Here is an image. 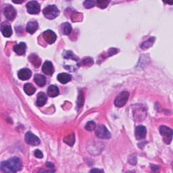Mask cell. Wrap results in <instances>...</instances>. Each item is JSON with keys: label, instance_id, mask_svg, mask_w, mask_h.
Here are the masks:
<instances>
[{"label": "cell", "instance_id": "cell-19", "mask_svg": "<svg viewBox=\"0 0 173 173\" xmlns=\"http://www.w3.org/2000/svg\"><path fill=\"white\" fill-rule=\"evenodd\" d=\"M2 33L5 37H10L12 34V30L11 26L8 25H2L1 28Z\"/></svg>", "mask_w": 173, "mask_h": 173}, {"label": "cell", "instance_id": "cell-18", "mask_svg": "<svg viewBox=\"0 0 173 173\" xmlns=\"http://www.w3.org/2000/svg\"><path fill=\"white\" fill-rule=\"evenodd\" d=\"M47 95L51 98H54L59 95V89L56 85H50L47 89Z\"/></svg>", "mask_w": 173, "mask_h": 173}, {"label": "cell", "instance_id": "cell-17", "mask_svg": "<svg viewBox=\"0 0 173 173\" xmlns=\"http://www.w3.org/2000/svg\"><path fill=\"white\" fill-rule=\"evenodd\" d=\"M34 80L36 84L39 86H43L46 83V78L43 75L39 74H36L34 77Z\"/></svg>", "mask_w": 173, "mask_h": 173}, {"label": "cell", "instance_id": "cell-25", "mask_svg": "<svg viewBox=\"0 0 173 173\" xmlns=\"http://www.w3.org/2000/svg\"><path fill=\"white\" fill-rule=\"evenodd\" d=\"M110 3L109 1H98L96 2L97 5L98 7H99L100 8H106L107 6L108 5V3Z\"/></svg>", "mask_w": 173, "mask_h": 173}, {"label": "cell", "instance_id": "cell-12", "mask_svg": "<svg viewBox=\"0 0 173 173\" xmlns=\"http://www.w3.org/2000/svg\"><path fill=\"white\" fill-rule=\"evenodd\" d=\"M42 71L46 74L47 75H51L53 74L54 72V68L53 66V64L50 61L45 62L42 66Z\"/></svg>", "mask_w": 173, "mask_h": 173}, {"label": "cell", "instance_id": "cell-21", "mask_svg": "<svg viewBox=\"0 0 173 173\" xmlns=\"http://www.w3.org/2000/svg\"><path fill=\"white\" fill-rule=\"evenodd\" d=\"M24 91L27 95H32L36 91V89L32 84L26 83L24 86Z\"/></svg>", "mask_w": 173, "mask_h": 173}, {"label": "cell", "instance_id": "cell-2", "mask_svg": "<svg viewBox=\"0 0 173 173\" xmlns=\"http://www.w3.org/2000/svg\"><path fill=\"white\" fill-rule=\"evenodd\" d=\"M43 14L46 18L52 20L56 18L59 15L60 11H59V10L58 9L56 6L50 5V6H47L46 8H45L43 9Z\"/></svg>", "mask_w": 173, "mask_h": 173}, {"label": "cell", "instance_id": "cell-8", "mask_svg": "<svg viewBox=\"0 0 173 173\" xmlns=\"http://www.w3.org/2000/svg\"><path fill=\"white\" fill-rule=\"evenodd\" d=\"M25 141L28 144L33 145V146L38 145L40 143V139L31 132L26 133L25 135Z\"/></svg>", "mask_w": 173, "mask_h": 173}, {"label": "cell", "instance_id": "cell-24", "mask_svg": "<svg viewBox=\"0 0 173 173\" xmlns=\"http://www.w3.org/2000/svg\"><path fill=\"white\" fill-rule=\"evenodd\" d=\"M96 127H97L96 124L95 123V122H93V121H89V122L86 123L85 125V129L89 131L95 130L96 129Z\"/></svg>", "mask_w": 173, "mask_h": 173}, {"label": "cell", "instance_id": "cell-13", "mask_svg": "<svg viewBox=\"0 0 173 173\" xmlns=\"http://www.w3.org/2000/svg\"><path fill=\"white\" fill-rule=\"evenodd\" d=\"M39 27V25L36 21H30L27 23L26 29V31L30 34H33L37 31Z\"/></svg>", "mask_w": 173, "mask_h": 173}, {"label": "cell", "instance_id": "cell-29", "mask_svg": "<svg viewBox=\"0 0 173 173\" xmlns=\"http://www.w3.org/2000/svg\"><path fill=\"white\" fill-rule=\"evenodd\" d=\"M34 155H35V157H37L38 158H42L43 156L42 152L39 150H36L35 151H34Z\"/></svg>", "mask_w": 173, "mask_h": 173}, {"label": "cell", "instance_id": "cell-22", "mask_svg": "<svg viewBox=\"0 0 173 173\" xmlns=\"http://www.w3.org/2000/svg\"><path fill=\"white\" fill-rule=\"evenodd\" d=\"M61 28H62V33H63L64 34H66V35H68V34H69L72 32V26L68 22H65L64 24H62L61 26Z\"/></svg>", "mask_w": 173, "mask_h": 173}, {"label": "cell", "instance_id": "cell-10", "mask_svg": "<svg viewBox=\"0 0 173 173\" xmlns=\"http://www.w3.org/2000/svg\"><path fill=\"white\" fill-rule=\"evenodd\" d=\"M135 134V137L137 139L141 140L144 139V138H145V137H146V135H147L146 128L141 125L137 127Z\"/></svg>", "mask_w": 173, "mask_h": 173}, {"label": "cell", "instance_id": "cell-26", "mask_svg": "<svg viewBox=\"0 0 173 173\" xmlns=\"http://www.w3.org/2000/svg\"><path fill=\"white\" fill-rule=\"evenodd\" d=\"M83 102H84V96L82 93H81V94L80 93V95H78V101H77V106L78 108H81L83 105Z\"/></svg>", "mask_w": 173, "mask_h": 173}, {"label": "cell", "instance_id": "cell-9", "mask_svg": "<svg viewBox=\"0 0 173 173\" xmlns=\"http://www.w3.org/2000/svg\"><path fill=\"white\" fill-rule=\"evenodd\" d=\"M3 13H4V15L6 16V18L9 20H13L16 16V10L13 6L10 5H8L6 7Z\"/></svg>", "mask_w": 173, "mask_h": 173}, {"label": "cell", "instance_id": "cell-20", "mask_svg": "<svg viewBox=\"0 0 173 173\" xmlns=\"http://www.w3.org/2000/svg\"><path fill=\"white\" fill-rule=\"evenodd\" d=\"M29 61L31 62V64H33L34 67L38 68L40 66L41 61L39 56H37L36 54H31L29 57Z\"/></svg>", "mask_w": 173, "mask_h": 173}, {"label": "cell", "instance_id": "cell-23", "mask_svg": "<svg viewBox=\"0 0 173 173\" xmlns=\"http://www.w3.org/2000/svg\"><path fill=\"white\" fill-rule=\"evenodd\" d=\"M154 41H155L154 37L150 38V39H149L147 41H145V42H143L142 44H141V48L143 50H145V49H147V48H149V47H150L152 45H153Z\"/></svg>", "mask_w": 173, "mask_h": 173}, {"label": "cell", "instance_id": "cell-5", "mask_svg": "<svg viewBox=\"0 0 173 173\" xmlns=\"http://www.w3.org/2000/svg\"><path fill=\"white\" fill-rule=\"evenodd\" d=\"M96 136L100 139H108L111 137V134L104 125H99L95 129Z\"/></svg>", "mask_w": 173, "mask_h": 173}, {"label": "cell", "instance_id": "cell-11", "mask_svg": "<svg viewBox=\"0 0 173 173\" xmlns=\"http://www.w3.org/2000/svg\"><path fill=\"white\" fill-rule=\"evenodd\" d=\"M31 74H32V72L28 68H24L21 69V70H19L18 72V77L20 79V80L22 81H26L29 79L31 77Z\"/></svg>", "mask_w": 173, "mask_h": 173}, {"label": "cell", "instance_id": "cell-16", "mask_svg": "<svg viewBox=\"0 0 173 173\" xmlns=\"http://www.w3.org/2000/svg\"><path fill=\"white\" fill-rule=\"evenodd\" d=\"M58 80L62 84H66L69 81H70L72 77L67 73H61L58 75Z\"/></svg>", "mask_w": 173, "mask_h": 173}, {"label": "cell", "instance_id": "cell-1", "mask_svg": "<svg viewBox=\"0 0 173 173\" xmlns=\"http://www.w3.org/2000/svg\"><path fill=\"white\" fill-rule=\"evenodd\" d=\"M22 167V161L20 158L14 157L9 160L2 162L1 170L4 172H16L20 171Z\"/></svg>", "mask_w": 173, "mask_h": 173}, {"label": "cell", "instance_id": "cell-31", "mask_svg": "<svg viewBox=\"0 0 173 173\" xmlns=\"http://www.w3.org/2000/svg\"><path fill=\"white\" fill-rule=\"evenodd\" d=\"M103 172V171H101V170H99V169H93V170H91L90 172Z\"/></svg>", "mask_w": 173, "mask_h": 173}, {"label": "cell", "instance_id": "cell-6", "mask_svg": "<svg viewBox=\"0 0 173 173\" xmlns=\"http://www.w3.org/2000/svg\"><path fill=\"white\" fill-rule=\"evenodd\" d=\"M26 7L27 12L30 14H37L40 12V5L36 1H31L28 2Z\"/></svg>", "mask_w": 173, "mask_h": 173}, {"label": "cell", "instance_id": "cell-4", "mask_svg": "<svg viewBox=\"0 0 173 173\" xmlns=\"http://www.w3.org/2000/svg\"><path fill=\"white\" fill-rule=\"evenodd\" d=\"M129 97V93L128 91H122L116 97L115 101V104L116 107L121 108L126 104Z\"/></svg>", "mask_w": 173, "mask_h": 173}, {"label": "cell", "instance_id": "cell-14", "mask_svg": "<svg viewBox=\"0 0 173 173\" xmlns=\"http://www.w3.org/2000/svg\"><path fill=\"white\" fill-rule=\"evenodd\" d=\"M26 44L25 43H20L18 45H16L14 47V51H15L16 54L19 55V56H22L24 55L26 52Z\"/></svg>", "mask_w": 173, "mask_h": 173}, {"label": "cell", "instance_id": "cell-30", "mask_svg": "<svg viewBox=\"0 0 173 173\" xmlns=\"http://www.w3.org/2000/svg\"><path fill=\"white\" fill-rule=\"evenodd\" d=\"M46 166L47 167H49L51 169V172H54L55 171V168H54V165L51 163V162H47L46 163Z\"/></svg>", "mask_w": 173, "mask_h": 173}, {"label": "cell", "instance_id": "cell-3", "mask_svg": "<svg viewBox=\"0 0 173 173\" xmlns=\"http://www.w3.org/2000/svg\"><path fill=\"white\" fill-rule=\"evenodd\" d=\"M160 133L163 140L167 144H170L172 138V131L170 128L166 126H161L160 127Z\"/></svg>", "mask_w": 173, "mask_h": 173}, {"label": "cell", "instance_id": "cell-27", "mask_svg": "<svg viewBox=\"0 0 173 173\" xmlns=\"http://www.w3.org/2000/svg\"><path fill=\"white\" fill-rule=\"evenodd\" d=\"M95 2L94 1H91V0H88V1H85L83 3V5L85 8H93L95 6Z\"/></svg>", "mask_w": 173, "mask_h": 173}, {"label": "cell", "instance_id": "cell-28", "mask_svg": "<svg viewBox=\"0 0 173 173\" xmlns=\"http://www.w3.org/2000/svg\"><path fill=\"white\" fill-rule=\"evenodd\" d=\"M83 64L85 65H86V64H89V65H91L93 64V59L91 58H85L84 60H83Z\"/></svg>", "mask_w": 173, "mask_h": 173}, {"label": "cell", "instance_id": "cell-7", "mask_svg": "<svg viewBox=\"0 0 173 173\" xmlns=\"http://www.w3.org/2000/svg\"><path fill=\"white\" fill-rule=\"evenodd\" d=\"M43 37L45 41L49 44L54 43L57 39V36L56 33L51 30H47L45 31V32L43 33Z\"/></svg>", "mask_w": 173, "mask_h": 173}, {"label": "cell", "instance_id": "cell-15", "mask_svg": "<svg viewBox=\"0 0 173 173\" xmlns=\"http://www.w3.org/2000/svg\"><path fill=\"white\" fill-rule=\"evenodd\" d=\"M47 95L45 94L43 92H40L39 94L37 95V106L41 107L46 104L47 102Z\"/></svg>", "mask_w": 173, "mask_h": 173}]
</instances>
